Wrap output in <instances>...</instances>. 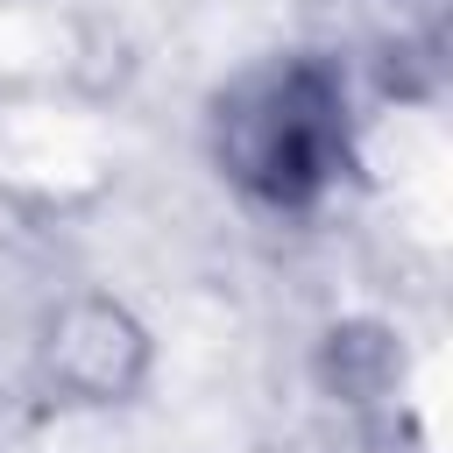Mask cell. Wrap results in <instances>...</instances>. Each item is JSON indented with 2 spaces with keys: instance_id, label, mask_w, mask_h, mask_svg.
Here are the masks:
<instances>
[{
  "instance_id": "1",
  "label": "cell",
  "mask_w": 453,
  "mask_h": 453,
  "mask_svg": "<svg viewBox=\"0 0 453 453\" xmlns=\"http://www.w3.org/2000/svg\"><path fill=\"white\" fill-rule=\"evenodd\" d=\"M212 156L262 212H311L354 163L340 71L326 57H276L234 78L212 113Z\"/></svg>"
}]
</instances>
